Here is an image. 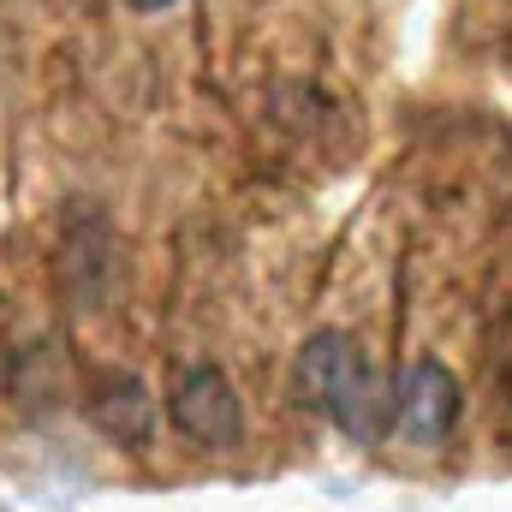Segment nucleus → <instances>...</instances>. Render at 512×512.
Here are the masks:
<instances>
[{
	"mask_svg": "<svg viewBox=\"0 0 512 512\" xmlns=\"http://www.w3.org/2000/svg\"><path fill=\"white\" fill-rule=\"evenodd\" d=\"M298 405L322 411L352 447H376L393 429V399H387L370 352L340 328H322V334L304 340V352H298Z\"/></svg>",
	"mask_w": 512,
	"mask_h": 512,
	"instance_id": "f257e3e1",
	"label": "nucleus"
},
{
	"mask_svg": "<svg viewBox=\"0 0 512 512\" xmlns=\"http://www.w3.org/2000/svg\"><path fill=\"white\" fill-rule=\"evenodd\" d=\"M167 417L185 441L209 447V453H227L245 441V405H239V387L227 382V370L215 364H191L173 393H167Z\"/></svg>",
	"mask_w": 512,
	"mask_h": 512,
	"instance_id": "f03ea898",
	"label": "nucleus"
},
{
	"mask_svg": "<svg viewBox=\"0 0 512 512\" xmlns=\"http://www.w3.org/2000/svg\"><path fill=\"white\" fill-rule=\"evenodd\" d=\"M459 411H465L459 376L441 358H417L393 387V435L411 447H441L459 429Z\"/></svg>",
	"mask_w": 512,
	"mask_h": 512,
	"instance_id": "7ed1b4c3",
	"label": "nucleus"
},
{
	"mask_svg": "<svg viewBox=\"0 0 512 512\" xmlns=\"http://www.w3.org/2000/svg\"><path fill=\"white\" fill-rule=\"evenodd\" d=\"M108 280H114V233L96 215V203H78V215L66 227V286L84 298V310H96Z\"/></svg>",
	"mask_w": 512,
	"mask_h": 512,
	"instance_id": "20e7f679",
	"label": "nucleus"
},
{
	"mask_svg": "<svg viewBox=\"0 0 512 512\" xmlns=\"http://www.w3.org/2000/svg\"><path fill=\"white\" fill-rule=\"evenodd\" d=\"M90 417H96L102 435H114L120 447H131V453L149 447V435H155V399H149V387L137 382V376H126V370L96 387Z\"/></svg>",
	"mask_w": 512,
	"mask_h": 512,
	"instance_id": "39448f33",
	"label": "nucleus"
},
{
	"mask_svg": "<svg viewBox=\"0 0 512 512\" xmlns=\"http://www.w3.org/2000/svg\"><path fill=\"white\" fill-rule=\"evenodd\" d=\"M137 12H161V6H173V0H131Z\"/></svg>",
	"mask_w": 512,
	"mask_h": 512,
	"instance_id": "423d86ee",
	"label": "nucleus"
},
{
	"mask_svg": "<svg viewBox=\"0 0 512 512\" xmlns=\"http://www.w3.org/2000/svg\"><path fill=\"white\" fill-rule=\"evenodd\" d=\"M501 387H507V399H512V358H507V370H501Z\"/></svg>",
	"mask_w": 512,
	"mask_h": 512,
	"instance_id": "0eeeda50",
	"label": "nucleus"
}]
</instances>
